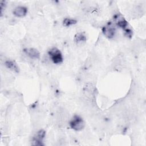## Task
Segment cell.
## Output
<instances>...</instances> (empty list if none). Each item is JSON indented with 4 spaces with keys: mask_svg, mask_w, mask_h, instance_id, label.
Wrapping results in <instances>:
<instances>
[{
    "mask_svg": "<svg viewBox=\"0 0 146 146\" xmlns=\"http://www.w3.org/2000/svg\"><path fill=\"white\" fill-rule=\"evenodd\" d=\"M48 54L51 60L55 64H59L63 62V58L60 50L56 47H52L48 50Z\"/></svg>",
    "mask_w": 146,
    "mask_h": 146,
    "instance_id": "6da1fadb",
    "label": "cell"
},
{
    "mask_svg": "<svg viewBox=\"0 0 146 146\" xmlns=\"http://www.w3.org/2000/svg\"><path fill=\"white\" fill-rule=\"evenodd\" d=\"M70 127L75 131H80L85 126V123L83 119L78 115H75L70 122Z\"/></svg>",
    "mask_w": 146,
    "mask_h": 146,
    "instance_id": "7a4b0ae2",
    "label": "cell"
},
{
    "mask_svg": "<svg viewBox=\"0 0 146 146\" xmlns=\"http://www.w3.org/2000/svg\"><path fill=\"white\" fill-rule=\"evenodd\" d=\"M102 31L106 37L112 38L115 36L116 32L115 26L112 22H109L106 26L103 27Z\"/></svg>",
    "mask_w": 146,
    "mask_h": 146,
    "instance_id": "3957f363",
    "label": "cell"
},
{
    "mask_svg": "<svg viewBox=\"0 0 146 146\" xmlns=\"http://www.w3.org/2000/svg\"><path fill=\"white\" fill-rule=\"evenodd\" d=\"M46 135V132L43 129L38 131L34 135L32 140V144L35 145H43L42 143L43 140Z\"/></svg>",
    "mask_w": 146,
    "mask_h": 146,
    "instance_id": "277c9868",
    "label": "cell"
},
{
    "mask_svg": "<svg viewBox=\"0 0 146 146\" xmlns=\"http://www.w3.org/2000/svg\"><path fill=\"white\" fill-rule=\"evenodd\" d=\"M25 53L32 59H39L40 58V53L39 51L34 48H29L24 49Z\"/></svg>",
    "mask_w": 146,
    "mask_h": 146,
    "instance_id": "5b68a950",
    "label": "cell"
},
{
    "mask_svg": "<svg viewBox=\"0 0 146 146\" xmlns=\"http://www.w3.org/2000/svg\"><path fill=\"white\" fill-rule=\"evenodd\" d=\"M27 12V9L23 6H18L16 7L14 11L13 14L18 17H23L25 16Z\"/></svg>",
    "mask_w": 146,
    "mask_h": 146,
    "instance_id": "8992f818",
    "label": "cell"
},
{
    "mask_svg": "<svg viewBox=\"0 0 146 146\" xmlns=\"http://www.w3.org/2000/svg\"><path fill=\"white\" fill-rule=\"evenodd\" d=\"M5 65L7 68L15 72H18L19 71V67L15 61L11 60H7L5 62Z\"/></svg>",
    "mask_w": 146,
    "mask_h": 146,
    "instance_id": "52a82bcc",
    "label": "cell"
},
{
    "mask_svg": "<svg viewBox=\"0 0 146 146\" xmlns=\"http://www.w3.org/2000/svg\"><path fill=\"white\" fill-rule=\"evenodd\" d=\"M86 36L82 33H78L75 35L74 36V41L76 43H81L82 42H84L86 41Z\"/></svg>",
    "mask_w": 146,
    "mask_h": 146,
    "instance_id": "ba28073f",
    "label": "cell"
},
{
    "mask_svg": "<svg viewBox=\"0 0 146 146\" xmlns=\"http://www.w3.org/2000/svg\"><path fill=\"white\" fill-rule=\"evenodd\" d=\"M76 22H77L76 20H75L74 19L70 18H66L64 19V20L63 21V25L64 26L67 27V26H70L71 25H74V24L76 23Z\"/></svg>",
    "mask_w": 146,
    "mask_h": 146,
    "instance_id": "9c48e42d",
    "label": "cell"
},
{
    "mask_svg": "<svg viewBox=\"0 0 146 146\" xmlns=\"http://www.w3.org/2000/svg\"><path fill=\"white\" fill-rule=\"evenodd\" d=\"M84 92L87 95H92L94 92V87L92 84H87L84 87Z\"/></svg>",
    "mask_w": 146,
    "mask_h": 146,
    "instance_id": "30bf717a",
    "label": "cell"
}]
</instances>
